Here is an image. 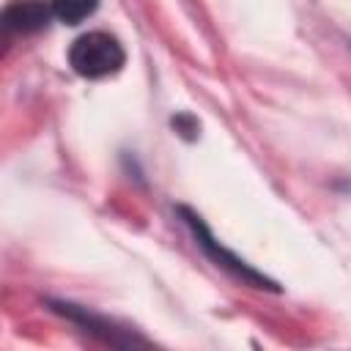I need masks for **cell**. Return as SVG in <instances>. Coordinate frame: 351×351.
Listing matches in <instances>:
<instances>
[{"label":"cell","instance_id":"6da1fadb","mask_svg":"<svg viewBox=\"0 0 351 351\" xmlns=\"http://www.w3.org/2000/svg\"><path fill=\"white\" fill-rule=\"evenodd\" d=\"M71 69L85 80H101L110 74H118L126 63V52L121 41L104 30H93L80 36L69 49Z\"/></svg>","mask_w":351,"mask_h":351},{"label":"cell","instance_id":"5b68a950","mask_svg":"<svg viewBox=\"0 0 351 351\" xmlns=\"http://www.w3.org/2000/svg\"><path fill=\"white\" fill-rule=\"evenodd\" d=\"M49 5H52L55 19L66 25H80L99 8V0H49Z\"/></svg>","mask_w":351,"mask_h":351},{"label":"cell","instance_id":"3957f363","mask_svg":"<svg viewBox=\"0 0 351 351\" xmlns=\"http://www.w3.org/2000/svg\"><path fill=\"white\" fill-rule=\"evenodd\" d=\"M52 310L60 313V315H66V318H71V321H77L80 326H85L88 332L99 335L101 340H107V343H112V346L145 343L143 337H134V335H129L126 329H118L112 321H107V318H101V315H93L90 310H85V307H80V304H71V302H52Z\"/></svg>","mask_w":351,"mask_h":351},{"label":"cell","instance_id":"7a4b0ae2","mask_svg":"<svg viewBox=\"0 0 351 351\" xmlns=\"http://www.w3.org/2000/svg\"><path fill=\"white\" fill-rule=\"evenodd\" d=\"M178 214H181V219L186 222V228L192 230V236H195V241L203 247V252L219 266V269H225V271H230L236 280H241V282H247V285H252V288H269V291H277V285L266 277V274H261L258 269H252L247 261H241L239 255H233L228 247H222V241H217L214 239V233L208 230V225L203 222V217L200 214H195L192 208H186V206H178Z\"/></svg>","mask_w":351,"mask_h":351},{"label":"cell","instance_id":"277c9868","mask_svg":"<svg viewBox=\"0 0 351 351\" xmlns=\"http://www.w3.org/2000/svg\"><path fill=\"white\" fill-rule=\"evenodd\" d=\"M52 16V5H47L44 0H11L3 11V25L5 30L16 33H36L47 27Z\"/></svg>","mask_w":351,"mask_h":351},{"label":"cell","instance_id":"8992f818","mask_svg":"<svg viewBox=\"0 0 351 351\" xmlns=\"http://www.w3.org/2000/svg\"><path fill=\"white\" fill-rule=\"evenodd\" d=\"M173 126H176V132L184 134V137H195V132H197V123H195L189 115H178V118H173Z\"/></svg>","mask_w":351,"mask_h":351}]
</instances>
